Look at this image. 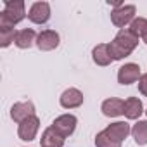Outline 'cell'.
<instances>
[{"instance_id":"12","label":"cell","mask_w":147,"mask_h":147,"mask_svg":"<svg viewBox=\"0 0 147 147\" xmlns=\"http://www.w3.org/2000/svg\"><path fill=\"white\" fill-rule=\"evenodd\" d=\"M102 113L104 116L107 118H116V116H121L125 113V100L121 99H116V97H111V99H106L102 102Z\"/></svg>"},{"instance_id":"7","label":"cell","mask_w":147,"mask_h":147,"mask_svg":"<svg viewBox=\"0 0 147 147\" xmlns=\"http://www.w3.org/2000/svg\"><path fill=\"white\" fill-rule=\"evenodd\" d=\"M38 128H40V119H38L36 116H30L28 119H24L23 123H19L18 135H19L21 140H24V142H31V140H35Z\"/></svg>"},{"instance_id":"2","label":"cell","mask_w":147,"mask_h":147,"mask_svg":"<svg viewBox=\"0 0 147 147\" xmlns=\"http://www.w3.org/2000/svg\"><path fill=\"white\" fill-rule=\"evenodd\" d=\"M24 18H26V11L23 0L4 2V11L0 12V30H12L14 24L21 23Z\"/></svg>"},{"instance_id":"14","label":"cell","mask_w":147,"mask_h":147,"mask_svg":"<svg viewBox=\"0 0 147 147\" xmlns=\"http://www.w3.org/2000/svg\"><path fill=\"white\" fill-rule=\"evenodd\" d=\"M40 145L42 147H62L64 145V137L59 135L52 126H49L40 138Z\"/></svg>"},{"instance_id":"6","label":"cell","mask_w":147,"mask_h":147,"mask_svg":"<svg viewBox=\"0 0 147 147\" xmlns=\"http://www.w3.org/2000/svg\"><path fill=\"white\" fill-rule=\"evenodd\" d=\"M28 19L35 24H45L50 19V5L49 2H35L28 11Z\"/></svg>"},{"instance_id":"10","label":"cell","mask_w":147,"mask_h":147,"mask_svg":"<svg viewBox=\"0 0 147 147\" xmlns=\"http://www.w3.org/2000/svg\"><path fill=\"white\" fill-rule=\"evenodd\" d=\"M61 106L64 109H75V107H80L83 104V94L78 90V88H67L62 92L61 99H59Z\"/></svg>"},{"instance_id":"16","label":"cell","mask_w":147,"mask_h":147,"mask_svg":"<svg viewBox=\"0 0 147 147\" xmlns=\"http://www.w3.org/2000/svg\"><path fill=\"white\" fill-rule=\"evenodd\" d=\"M142 113H144V106L137 97H128L125 100V113L123 114L128 119H138Z\"/></svg>"},{"instance_id":"5","label":"cell","mask_w":147,"mask_h":147,"mask_svg":"<svg viewBox=\"0 0 147 147\" xmlns=\"http://www.w3.org/2000/svg\"><path fill=\"white\" fill-rule=\"evenodd\" d=\"M140 66L135 62H128L118 69V82L121 85H131L140 80Z\"/></svg>"},{"instance_id":"8","label":"cell","mask_w":147,"mask_h":147,"mask_svg":"<svg viewBox=\"0 0 147 147\" xmlns=\"http://www.w3.org/2000/svg\"><path fill=\"white\" fill-rule=\"evenodd\" d=\"M59 33L54 31V30H45L42 33H38L36 36V47L43 52H49V50H54L59 47Z\"/></svg>"},{"instance_id":"18","label":"cell","mask_w":147,"mask_h":147,"mask_svg":"<svg viewBox=\"0 0 147 147\" xmlns=\"http://www.w3.org/2000/svg\"><path fill=\"white\" fill-rule=\"evenodd\" d=\"M135 36H142L144 38V35L147 33V19L145 18H135L131 23H130V28H128Z\"/></svg>"},{"instance_id":"11","label":"cell","mask_w":147,"mask_h":147,"mask_svg":"<svg viewBox=\"0 0 147 147\" xmlns=\"http://www.w3.org/2000/svg\"><path fill=\"white\" fill-rule=\"evenodd\" d=\"M113 140H116V142H123L130 133H131V128H130V125L126 123V121H116V123H111L106 130H104Z\"/></svg>"},{"instance_id":"20","label":"cell","mask_w":147,"mask_h":147,"mask_svg":"<svg viewBox=\"0 0 147 147\" xmlns=\"http://www.w3.org/2000/svg\"><path fill=\"white\" fill-rule=\"evenodd\" d=\"M16 30L12 28V30H0V47L2 49H5V47H9L14 40H16Z\"/></svg>"},{"instance_id":"9","label":"cell","mask_w":147,"mask_h":147,"mask_svg":"<svg viewBox=\"0 0 147 147\" xmlns=\"http://www.w3.org/2000/svg\"><path fill=\"white\" fill-rule=\"evenodd\" d=\"M30 116H35V104L31 100H28V102H16L11 107V118L16 123H23Z\"/></svg>"},{"instance_id":"4","label":"cell","mask_w":147,"mask_h":147,"mask_svg":"<svg viewBox=\"0 0 147 147\" xmlns=\"http://www.w3.org/2000/svg\"><path fill=\"white\" fill-rule=\"evenodd\" d=\"M135 12H137L135 5H121L119 9H114L111 12V21L114 26L123 30L128 23H131L135 19Z\"/></svg>"},{"instance_id":"21","label":"cell","mask_w":147,"mask_h":147,"mask_svg":"<svg viewBox=\"0 0 147 147\" xmlns=\"http://www.w3.org/2000/svg\"><path fill=\"white\" fill-rule=\"evenodd\" d=\"M138 90H140V94L144 97H147V73H145V75H142L140 80H138Z\"/></svg>"},{"instance_id":"22","label":"cell","mask_w":147,"mask_h":147,"mask_svg":"<svg viewBox=\"0 0 147 147\" xmlns=\"http://www.w3.org/2000/svg\"><path fill=\"white\" fill-rule=\"evenodd\" d=\"M144 42H145V43H147V33H145V35H144Z\"/></svg>"},{"instance_id":"23","label":"cell","mask_w":147,"mask_h":147,"mask_svg":"<svg viewBox=\"0 0 147 147\" xmlns=\"http://www.w3.org/2000/svg\"><path fill=\"white\" fill-rule=\"evenodd\" d=\"M145 114H147V111H145Z\"/></svg>"},{"instance_id":"19","label":"cell","mask_w":147,"mask_h":147,"mask_svg":"<svg viewBox=\"0 0 147 147\" xmlns=\"http://www.w3.org/2000/svg\"><path fill=\"white\" fill-rule=\"evenodd\" d=\"M95 145H97V147H121V144L116 142V140H113L104 130H102L100 133H97V137H95Z\"/></svg>"},{"instance_id":"17","label":"cell","mask_w":147,"mask_h":147,"mask_svg":"<svg viewBox=\"0 0 147 147\" xmlns=\"http://www.w3.org/2000/svg\"><path fill=\"white\" fill-rule=\"evenodd\" d=\"M131 135L138 145H145L147 144V121H137V125H133L131 128Z\"/></svg>"},{"instance_id":"1","label":"cell","mask_w":147,"mask_h":147,"mask_svg":"<svg viewBox=\"0 0 147 147\" xmlns=\"http://www.w3.org/2000/svg\"><path fill=\"white\" fill-rule=\"evenodd\" d=\"M109 45V52H111V57L114 61H121L125 57H128L138 45V36H135L130 30H119L118 35L114 36V40Z\"/></svg>"},{"instance_id":"3","label":"cell","mask_w":147,"mask_h":147,"mask_svg":"<svg viewBox=\"0 0 147 147\" xmlns=\"http://www.w3.org/2000/svg\"><path fill=\"white\" fill-rule=\"evenodd\" d=\"M76 123H78V119H76L75 114H61V116H57L54 119L52 128L59 135H62L66 138V137L73 135V131H75V128H76Z\"/></svg>"},{"instance_id":"15","label":"cell","mask_w":147,"mask_h":147,"mask_svg":"<svg viewBox=\"0 0 147 147\" xmlns=\"http://www.w3.org/2000/svg\"><path fill=\"white\" fill-rule=\"evenodd\" d=\"M36 33H35V30H31V28H26V30H19L18 33H16V40H14V43H16V47H19V49H30L31 45H33V42H36Z\"/></svg>"},{"instance_id":"13","label":"cell","mask_w":147,"mask_h":147,"mask_svg":"<svg viewBox=\"0 0 147 147\" xmlns=\"http://www.w3.org/2000/svg\"><path fill=\"white\" fill-rule=\"evenodd\" d=\"M92 59L97 66H109L114 59L111 57V52H109V45L107 43H99L97 47H94L92 50Z\"/></svg>"}]
</instances>
